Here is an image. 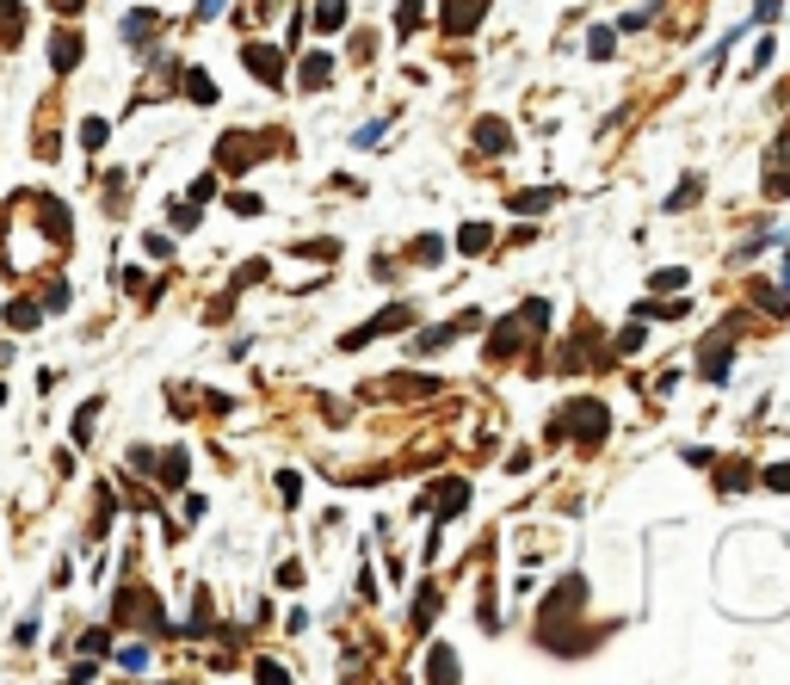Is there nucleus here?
I'll return each instance as SVG.
<instances>
[{
  "label": "nucleus",
  "instance_id": "f257e3e1",
  "mask_svg": "<svg viewBox=\"0 0 790 685\" xmlns=\"http://www.w3.org/2000/svg\"><path fill=\"white\" fill-rule=\"evenodd\" d=\"M612 432V408L605 402H568L562 420H550V439H581V445H605Z\"/></svg>",
  "mask_w": 790,
  "mask_h": 685
},
{
  "label": "nucleus",
  "instance_id": "f03ea898",
  "mask_svg": "<svg viewBox=\"0 0 790 685\" xmlns=\"http://www.w3.org/2000/svg\"><path fill=\"white\" fill-rule=\"evenodd\" d=\"M81 56H87L81 25H75V19H62V25L50 31V68H56V75H75V68H81Z\"/></svg>",
  "mask_w": 790,
  "mask_h": 685
},
{
  "label": "nucleus",
  "instance_id": "7ed1b4c3",
  "mask_svg": "<svg viewBox=\"0 0 790 685\" xmlns=\"http://www.w3.org/2000/svg\"><path fill=\"white\" fill-rule=\"evenodd\" d=\"M266 149H272V136H241V130H235V136L217 142V167H223V173H247V161H260Z\"/></svg>",
  "mask_w": 790,
  "mask_h": 685
},
{
  "label": "nucleus",
  "instance_id": "20e7f679",
  "mask_svg": "<svg viewBox=\"0 0 790 685\" xmlns=\"http://www.w3.org/2000/svg\"><path fill=\"white\" fill-rule=\"evenodd\" d=\"M408 321H414V309H408V303H389L383 315H371V321H365V328H352L340 346H371V340H383V334H395V328H408Z\"/></svg>",
  "mask_w": 790,
  "mask_h": 685
},
{
  "label": "nucleus",
  "instance_id": "39448f33",
  "mask_svg": "<svg viewBox=\"0 0 790 685\" xmlns=\"http://www.w3.org/2000/svg\"><path fill=\"white\" fill-rule=\"evenodd\" d=\"M241 62H247V75H254L260 87H284V50H272V44H247L241 50Z\"/></svg>",
  "mask_w": 790,
  "mask_h": 685
},
{
  "label": "nucleus",
  "instance_id": "423d86ee",
  "mask_svg": "<svg viewBox=\"0 0 790 685\" xmlns=\"http://www.w3.org/2000/svg\"><path fill=\"white\" fill-rule=\"evenodd\" d=\"M729 334H735V321H723V328L710 334V346H704V358H698L704 383H729Z\"/></svg>",
  "mask_w": 790,
  "mask_h": 685
},
{
  "label": "nucleus",
  "instance_id": "0eeeda50",
  "mask_svg": "<svg viewBox=\"0 0 790 685\" xmlns=\"http://www.w3.org/2000/svg\"><path fill=\"white\" fill-rule=\"evenodd\" d=\"M488 7H494V0H445V31H451V38H470Z\"/></svg>",
  "mask_w": 790,
  "mask_h": 685
},
{
  "label": "nucleus",
  "instance_id": "6e6552de",
  "mask_svg": "<svg viewBox=\"0 0 790 685\" xmlns=\"http://www.w3.org/2000/svg\"><path fill=\"white\" fill-rule=\"evenodd\" d=\"M149 470L161 476V488H186V476H192V457H186V451H161V457H149Z\"/></svg>",
  "mask_w": 790,
  "mask_h": 685
},
{
  "label": "nucleus",
  "instance_id": "1a4fd4ad",
  "mask_svg": "<svg viewBox=\"0 0 790 685\" xmlns=\"http://www.w3.org/2000/svg\"><path fill=\"white\" fill-rule=\"evenodd\" d=\"M513 352H525V321H500L488 334V358H513Z\"/></svg>",
  "mask_w": 790,
  "mask_h": 685
},
{
  "label": "nucleus",
  "instance_id": "9d476101",
  "mask_svg": "<svg viewBox=\"0 0 790 685\" xmlns=\"http://www.w3.org/2000/svg\"><path fill=\"white\" fill-rule=\"evenodd\" d=\"M476 328V315H463V321H445V328H426L420 340H414V352H439V346H451L457 334H470Z\"/></svg>",
  "mask_w": 790,
  "mask_h": 685
},
{
  "label": "nucleus",
  "instance_id": "9b49d317",
  "mask_svg": "<svg viewBox=\"0 0 790 685\" xmlns=\"http://www.w3.org/2000/svg\"><path fill=\"white\" fill-rule=\"evenodd\" d=\"M155 31H161V13H155V7H136V13L124 19V44H136V50H142V44L155 38Z\"/></svg>",
  "mask_w": 790,
  "mask_h": 685
},
{
  "label": "nucleus",
  "instance_id": "f8f14e48",
  "mask_svg": "<svg viewBox=\"0 0 790 685\" xmlns=\"http://www.w3.org/2000/svg\"><path fill=\"white\" fill-rule=\"evenodd\" d=\"M7 328H13V334H31V328H44V309L31 303V297H13V303H7Z\"/></svg>",
  "mask_w": 790,
  "mask_h": 685
},
{
  "label": "nucleus",
  "instance_id": "ddd939ff",
  "mask_svg": "<svg viewBox=\"0 0 790 685\" xmlns=\"http://www.w3.org/2000/svg\"><path fill=\"white\" fill-rule=\"evenodd\" d=\"M297 81H303L309 93H321V87L334 81V56H321V50H315V56H303V75H297Z\"/></svg>",
  "mask_w": 790,
  "mask_h": 685
},
{
  "label": "nucleus",
  "instance_id": "4468645a",
  "mask_svg": "<svg viewBox=\"0 0 790 685\" xmlns=\"http://www.w3.org/2000/svg\"><path fill=\"white\" fill-rule=\"evenodd\" d=\"M476 142H482L488 155H507V149H513V130L500 124V118H482V124H476Z\"/></svg>",
  "mask_w": 790,
  "mask_h": 685
},
{
  "label": "nucleus",
  "instance_id": "2eb2a0df",
  "mask_svg": "<svg viewBox=\"0 0 790 685\" xmlns=\"http://www.w3.org/2000/svg\"><path fill=\"white\" fill-rule=\"evenodd\" d=\"M105 414V402H99V395H93V402H81V414H75V426H68V439H75V451L93 439V420Z\"/></svg>",
  "mask_w": 790,
  "mask_h": 685
},
{
  "label": "nucleus",
  "instance_id": "dca6fc26",
  "mask_svg": "<svg viewBox=\"0 0 790 685\" xmlns=\"http://www.w3.org/2000/svg\"><path fill=\"white\" fill-rule=\"evenodd\" d=\"M383 395H439V377H389V383H377Z\"/></svg>",
  "mask_w": 790,
  "mask_h": 685
},
{
  "label": "nucleus",
  "instance_id": "f3484780",
  "mask_svg": "<svg viewBox=\"0 0 790 685\" xmlns=\"http://www.w3.org/2000/svg\"><path fill=\"white\" fill-rule=\"evenodd\" d=\"M315 31H346V0H315Z\"/></svg>",
  "mask_w": 790,
  "mask_h": 685
},
{
  "label": "nucleus",
  "instance_id": "a211bd4d",
  "mask_svg": "<svg viewBox=\"0 0 790 685\" xmlns=\"http://www.w3.org/2000/svg\"><path fill=\"white\" fill-rule=\"evenodd\" d=\"M488 241H494L488 223H463V229H457V247H463V254H488Z\"/></svg>",
  "mask_w": 790,
  "mask_h": 685
},
{
  "label": "nucleus",
  "instance_id": "6ab92c4d",
  "mask_svg": "<svg viewBox=\"0 0 790 685\" xmlns=\"http://www.w3.org/2000/svg\"><path fill=\"white\" fill-rule=\"evenodd\" d=\"M105 142H112V124H105V118H81V149H87V155H99Z\"/></svg>",
  "mask_w": 790,
  "mask_h": 685
},
{
  "label": "nucleus",
  "instance_id": "aec40b11",
  "mask_svg": "<svg viewBox=\"0 0 790 685\" xmlns=\"http://www.w3.org/2000/svg\"><path fill=\"white\" fill-rule=\"evenodd\" d=\"M457 673H463V667H457L451 648H433V655H426V679H445V685H451Z\"/></svg>",
  "mask_w": 790,
  "mask_h": 685
},
{
  "label": "nucleus",
  "instance_id": "412c9836",
  "mask_svg": "<svg viewBox=\"0 0 790 685\" xmlns=\"http://www.w3.org/2000/svg\"><path fill=\"white\" fill-rule=\"evenodd\" d=\"M186 99H198V105H210L217 99V81L204 75V68H186Z\"/></svg>",
  "mask_w": 790,
  "mask_h": 685
},
{
  "label": "nucleus",
  "instance_id": "4be33fe9",
  "mask_svg": "<svg viewBox=\"0 0 790 685\" xmlns=\"http://www.w3.org/2000/svg\"><path fill=\"white\" fill-rule=\"evenodd\" d=\"M550 204H556V192H550V186H544V192H513V210H519V216H531V210H550Z\"/></svg>",
  "mask_w": 790,
  "mask_h": 685
},
{
  "label": "nucleus",
  "instance_id": "5701e85b",
  "mask_svg": "<svg viewBox=\"0 0 790 685\" xmlns=\"http://www.w3.org/2000/svg\"><path fill=\"white\" fill-rule=\"evenodd\" d=\"M698 192H704V179H679V186H673V198H667V210H686V204H698Z\"/></svg>",
  "mask_w": 790,
  "mask_h": 685
},
{
  "label": "nucleus",
  "instance_id": "b1692460",
  "mask_svg": "<svg viewBox=\"0 0 790 685\" xmlns=\"http://www.w3.org/2000/svg\"><path fill=\"white\" fill-rule=\"evenodd\" d=\"M167 216H173V229H179V235H192V229H198V204H192V198H186V204H167Z\"/></svg>",
  "mask_w": 790,
  "mask_h": 685
},
{
  "label": "nucleus",
  "instance_id": "393cba45",
  "mask_svg": "<svg viewBox=\"0 0 790 685\" xmlns=\"http://www.w3.org/2000/svg\"><path fill=\"white\" fill-rule=\"evenodd\" d=\"M433 611H439V593H433V587H420V599H414V630L433 624Z\"/></svg>",
  "mask_w": 790,
  "mask_h": 685
},
{
  "label": "nucleus",
  "instance_id": "a878e982",
  "mask_svg": "<svg viewBox=\"0 0 790 685\" xmlns=\"http://www.w3.org/2000/svg\"><path fill=\"white\" fill-rule=\"evenodd\" d=\"M753 303H760L766 315H790V303H784V297L772 291V284H753Z\"/></svg>",
  "mask_w": 790,
  "mask_h": 685
},
{
  "label": "nucleus",
  "instance_id": "bb28decb",
  "mask_svg": "<svg viewBox=\"0 0 790 685\" xmlns=\"http://www.w3.org/2000/svg\"><path fill=\"white\" fill-rule=\"evenodd\" d=\"M636 315H655V321H679V315H692V303H642Z\"/></svg>",
  "mask_w": 790,
  "mask_h": 685
},
{
  "label": "nucleus",
  "instance_id": "cd10ccee",
  "mask_svg": "<svg viewBox=\"0 0 790 685\" xmlns=\"http://www.w3.org/2000/svg\"><path fill=\"white\" fill-rule=\"evenodd\" d=\"M463 500H470V482H451V488H445V513H439V519H457Z\"/></svg>",
  "mask_w": 790,
  "mask_h": 685
},
{
  "label": "nucleus",
  "instance_id": "c85d7f7f",
  "mask_svg": "<svg viewBox=\"0 0 790 685\" xmlns=\"http://www.w3.org/2000/svg\"><path fill=\"white\" fill-rule=\"evenodd\" d=\"M612 44H618V31H612V25H599L593 38H587V50H593V56H612Z\"/></svg>",
  "mask_w": 790,
  "mask_h": 685
},
{
  "label": "nucleus",
  "instance_id": "c756f323",
  "mask_svg": "<svg viewBox=\"0 0 790 685\" xmlns=\"http://www.w3.org/2000/svg\"><path fill=\"white\" fill-rule=\"evenodd\" d=\"M519 321H525V328H550V303H525Z\"/></svg>",
  "mask_w": 790,
  "mask_h": 685
},
{
  "label": "nucleus",
  "instance_id": "7c9ffc66",
  "mask_svg": "<svg viewBox=\"0 0 790 685\" xmlns=\"http://www.w3.org/2000/svg\"><path fill=\"white\" fill-rule=\"evenodd\" d=\"M297 254H309V260H334V254H340V241H303Z\"/></svg>",
  "mask_w": 790,
  "mask_h": 685
},
{
  "label": "nucleus",
  "instance_id": "2f4dec72",
  "mask_svg": "<svg viewBox=\"0 0 790 685\" xmlns=\"http://www.w3.org/2000/svg\"><path fill=\"white\" fill-rule=\"evenodd\" d=\"M229 210H235V216H260V198H254V192H229Z\"/></svg>",
  "mask_w": 790,
  "mask_h": 685
},
{
  "label": "nucleus",
  "instance_id": "473e14b6",
  "mask_svg": "<svg viewBox=\"0 0 790 685\" xmlns=\"http://www.w3.org/2000/svg\"><path fill=\"white\" fill-rule=\"evenodd\" d=\"M439 254H445L439 235H420V241H414V260H439Z\"/></svg>",
  "mask_w": 790,
  "mask_h": 685
},
{
  "label": "nucleus",
  "instance_id": "72a5a7b5",
  "mask_svg": "<svg viewBox=\"0 0 790 685\" xmlns=\"http://www.w3.org/2000/svg\"><path fill=\"white\" fill-rule=\"evenodd\" d=\"M766 68H772V38L753 44V68H747V75H766Z\"/></svg>",
  "mask_w": 790,
  "mask_h": 685
},
{
  "label": "nucleus",
  "instance_id": "f704fd0d",
  "mask_svg": "<svg viewBox=\"0 0 790 685\" xmlns=\"http://www.w3.org/2000/svg\"><path fill=\"white\" fill-rule=\"evenodd\" d=\"M655 291H686V272H679V266H667V272H655Z\"/></svg>",
  "mask_w": 790,
  "mask_h": 685
},
{
  "label": "nucleus",
  "instance_id": "c9c22d12",
  "mask_svg": "<svg viewBox=\"0 0 790 685\" xmlns=\"http://www.w3.org/2000/svg\"><path fill=\"white\" fill-rule=\"evenodd\" d=\"M105 648H112V636H105V630H87L81 636V655H105Z\"/></svg>",
  "mask_w": 790,
  "mask_h": 685
},
{
  "label": "nucleus",
  "instance_id": "e433bc0d",
  "mask_svg": "<svg viewBox=\"0 0 790 685\" xmlns=\"http://www.w3.org/2000/svg\"><path fill=\"white\" fill-rule=\"evenodd\" d=\"M420 25V0H402V13H395V31H414Z\"/></svg>",
  "mask_w": 790,
  "mask_h": 685
},
{
  "label": "nucleus",
  "instance_id": "4c0bfd02",
  "mask_svg": "<svg viewBox=\"0 0 790 685\" xmlns=\"http://www.w3.org/2000/svg\"><path fill=\"white\" fill-rule=\"evenodd\" d=\"M112 284H118V291H142V272H136V266H118Z\"/></svg>",
  "mask_w": 790,
  "mask_h": 685
},
{
  "label": "nucleus",
  "instance_id": "58836bf2",
  "mask_svg": "<svg viewBox=\"0 0 790 685\" xmlns=\"http://www.w3.org/2000/svg\"><path fill=\"white\" fill-rule=\"evenodd\" d=\"M649 19H655V7H636V13H624V19H618V31H642Z\"/></svg>",
  "mask_w": 790,
  "mask_h": 685
},
{
  "label": "nucleus",
  "instance_id": "ea45409f",
  "mask_svg": "<svg viewBox=\"0 0 790 685\" xmlns=\"http://www.w3.org/2000/svg\"><path fill=\"white\" fill-rule=\"evenodd\" d=\"M204 198H217V173H204V179H192V204H204Z\"/></svg>",
  "mask_w": 790,
  "mask_h": 685
},
{
  "label": "nucleus",
  "instance_id": "a19ab883",
  "mask_svg": "<svg viewBox=\"0 0 790 685\" xmlns=\"http://www.w3.org/2000/svg\"><path fill=\"white\" fill-rule=\"evenodd\" d=\"M784 13V0H753V19H760V25H772Z\"/></svg>",
  "mask_w": 790,
  "mask_h": 685
},
{
  "label": "nucleus",
  "instance_id": "79ce46f5",
  "mask_svg": "<svg viewBox=\"0 0 790 685\" xmlns=\"http://www.w3.org/2000/svg\"><path fill=\"white\" fill-rule=\"evenodd\" d=\"M747 482H753L747 470H723V476H716V488H723V494H735V488H747Z\"/></svg>",
  "mask_w": 790,
  "mask_h": 685
},
{
  "label": "nucleus",
  "instance_id": "37998d69",
  "mask_svg": "<svg viewBox=\"0 0 790 685\" xmlns=\"http://www.w3.org/2000/svg\"><path fill=\"white\" fill-rule=\"evenodd\" d=\"M44 303H50V309H62V303H68V284H62V278H50V284H44Z\"/></svg>",
  "mask_w": 790,
  "mask_h": 685
},
{
  "label": "nucleus",
  "instance_id": "c03bdc74",
  "mask_svg": "<svg viewBox=\"0 0 790 685\" xmlns=\"http://www.w3.org/2000/svg\"><path fill=\"white\" fill-rule=\"evenodd\" d=\"M118 661H124L130 673H142V667H149V648H124V655H118Z\"/></svg>",
  "mask_w": 790,
  "mask_h": 685
},
{
  "label": "nucleus",
  "instance_id": "a18cd8bd",
  "mask_svg": "<svg viewBox=\"0 0 790 685\" xmlns=\"http://www.w3.org/2000/svg\"><path fill=\"white\" fill-rule=\"evenodd\" d=\"M260 278H266V260H247V266H241V278H235V284H260Z\"/></svg>",
  "mask_w": 790,
  "mask_h": 685
},
{
  "label": "nucleus",
  "instance_id": "49530a36",
  "mask_svg": "<svg viewBox=\"0 0 790 685\" xmlns=\"http://www.w3.org/2000/svg\"><path fill=\"white\" fill-rule=\"evenodd\" d=\"M50 7H56L62 19H81V7H87V0H50Z\"/></svg>",
  "mask_w": 790,
  "mask_h": 685
},
{
  "label": "nucleus",
  "instance_id": "de8ad7c7",
  "mask_svg": "<svg viewBox=\"0 0 790 685\" xmlns=\"http://www.w3.org/2000/svg\"><path fill=\"white\" fill-rule=\"evenodd\" d=\"M766 488H790V463H778V470H766Z\"/></svg>",
  "mask_w": 790,
  "mask_h": 685
},
{
  "label": "nucleus",
  "instance_id": "09e8293b",
  "mask_svg": "<svg viewBox=\"0 0 790 685\" xmlns=\"http://www.w3.org/2000/svg\"><path fill=\"white\" fill-rule=\"evenodd\" d=\"M784 161H790V136H778V142H772V167H784Z\"/></svg>",
  "mask_w": 790,
  "mask_h": 685
},
{
  "label": "nucleus",
  "instance_id": "8fccbe9b",
  "mask_svg": "<svg viewBox=\"0 0 790 685\" xmlns=\"http://www.w3.org/2000/svg\"><path fill=\"white\" fill-rule=\"evenodd\" d=\"M778 278H784V291H790V254H784V272H778Z\"/></svg>",
  "mask_w": 790,
  "mask_h": 685
},
{
  "label": "nucleus",
  "instance_id": "3c124183",
  "mask_svg": "<svg viewBox=\"0 0 790 685\" xmlns=\"http://www.w3.org/2000/svg\"><path fill=\"white\" fill-rule=\"evenodd\" d=\"M13 7H19V0H0V19H7V13H13Z\"/></svg>",
  "mask_w": 790,
  "mask_h": 685
},
{
  "label": "nucleus",
  "instance_id": "603ef678",
  "mask_svg": "<svg viewBox=\"0 0 790 685\" xmlns=\"http://www.w3.org/2000/svg\"><path fill=\"white\" fill-rule=\"evenodd\" d=\"M0 402H7V383H0Z\"/></svg>",
  "mask_w": 790,
  "mask_h": 685
}]
</instances>
